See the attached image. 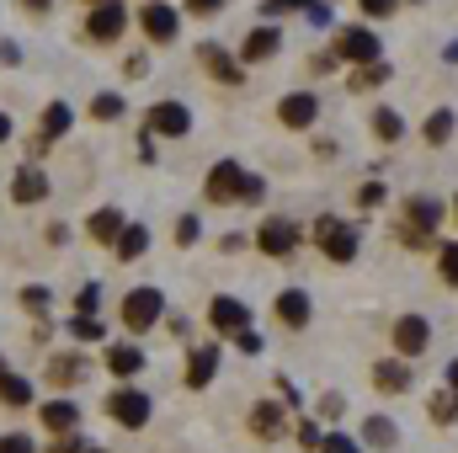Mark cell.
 <instances>
[{
	"label": "cell",
	"mask_w": 458,
	"mask_h": 453,
	"mask_svg": "<svg viewBox=\"0 0 458 453\" xmlns=\"http://www.w3.org/2000/svg\"><path fill=\"white\" fill-rule=\"evenodd\" d=\"M48 198V176L38 171V166H16V176H11V203H43Z\"/></svg>",
	"instance_id": "cell-15"
},
{
	"label": "cell",
	"mask_w": 458,
	"mask_h": 453,
	"mask_svg": "<svg viewBox=\"0 0 458 453\" xmlns=\"http://www.w3.org/2000/svg\"><path fill=\"white\" fill-rule=\"evenodd\" d=\"M107 373L113 379H139L144 373V352L133 341H107Z\"/></svg>",
	"instance_id": "cell-20"
},
{
	"label": "cell",
	"mask_w": 458,
	"mask_h": 453,
	"mask_svg": "<svg viewBox=\"0 0 458 453\" xmlns=\"http://www.w3.org/2000/svg\"><path fill=\"white\" fill-rule=\"evenodd\" d=\"M21 5H27V11H48L54 0H21Z\"/></svg>",
	"instance_id": "cell-54"
},
{
	"label": "cell",
	"mask_w": 458,
	"mask_h": 453,
	"mask_svg": "<svg viewBox=\"0 0 458 453\" xmlns=\"http://www.w3.org/2000/svg\"><path fill=\"white\" fill-rule=\"evenodd\" d=\"M86 373H91V363H86V352H54L48 357V384H59V389H75V384H86Z\"/></svg>",
	"instance_id": "cell-12"
},
{
	"label": "cell",
	"mask_w": 458,
	"mask_h": 453,
	"mask_svg": "<svg viewBox=\"0 0 458 453\" xmlns=\"http://www.w3.org/2000/svg\"><path fill=\"white\" fill-rule=\"evenodd\" d=\"M315 0H267V16H277V11H310Z\"/></svg>",
	"instance_id": "cell-44"
},
{
	"label": "cell",
	"mask_w": 458,
	"mask_h": 453,
	"mask_svg": "<svg viewBox=\"0 0 458 453\" xmlns=\"http://www.w3.org/2000/svg\"><path fill=\"white\" fill-rule=\"evenodd\" d=\"M144 251H149V229H144V225H128L123 235H117V245H113L117 261H139Z\"/></svg>",
	"instance_id": "cell-25"
},
{
	"label": "cell",
	"mask_w": 458,
	"mask_h": 453,
	"mask_svg": "<svg viewBox=\"0 0 458 453\" xmlns=\"http://www.w3.org/2000/svg\"><path fill=\"white\" fill-rule=\"evenodd\" d=\"M261 192H267V182H261L256 171H245V182H240V203H261Z\"/></svg>",
	"instance_id": "cell-39"
},
{
	"label": "cell",
	"mask_w": 458,
	"mask_h": 453,
	"mask_svg": "<svg viewBox=\"0 0 458 453\" xmlns=\"http://www.w3.org/2000/svg\"><path fill=\"white\" fill-rule=\"evenodd\" d=\"M123 27H128V11H123V0H107V5H97V11H91V21H86V38H91V43H117V38H123Z\"/></svg>",
	"instance_id": "cell-8"
},
{
	"label": "cell",
	"mask_w": 458,
	"mask_h": 453,
	"mask_svg": "<svg viewBox=\"0 0 458 453\" xmlns=\"http://www.w3.org/2000/svg\"><path fill=\"white\" fill-rule=\"evenodd\" d=\"M405 214H411V219H405L400 235H405L411 245H421V240L432 235V225L443 219V203H437V198H411V203H405Z\"/></svg>",
	"instance_id": "cell-10"
},
{
	"label": "cell",
	"mask_w": 458,
	"mask_h": 453,
	"mask_svg": "<svg viewBox=\"0 0 458 453\" xmlns=\"http://www.w3.org/2000/svg\"><path fill=\"white\" fill-rule=\"evenodd\" d=\"M373 384H378L384 395H405V389H411V368H405L400 357H389V363H373Z\"/></svg>",
	"instance_id": "cell-22"
},
{
	"label": "cell",
	"mask_w": 458,
	"mask_h": 453,
	"mask_svg": "<svg viewBox=\"0 0 458 453\" xmlns=\"http://www.w3.org/2000/svg\"><path fill=\"white\" fill-rule=\"evenodd\" d=\"M70 240V225H48V245H64Z\"/></svg>",
	"instance_id": "cell-53"
},
{
	"label": "cell",
	"mask_w": 458,
	"mask_h": 453,
	"mask_svg": "<svg viewBox=\"0 0 458 453\" xmlns=\"http://www.w3.org/2000/svg\"><path fill=\"white\" fill-rule=\"evenodd\" d=\"M91 117H97V123H117V117H123V97H117V91H102V97L91 102Z\"/></svg>",
	"instance_id": "cell-34"
},
{
	"label": "cell",
	"mask_w": 458,
	"mask_h": 453,
	"mask_svg": "<svg viewBox=\"0 0 458 453\" xmlns=\"http://www.w3.org/2000/svg\"><path fill=\"white\" fill-rule=\"evenodd\" d=\"M384 81H389L384 59H378V64H357V75H352V91H373V86H384Z\"/></svg>",
	"instance_id": "cell-33"
},
{
	"label": "cell",
	"mask_w": 458,
	"mask_h": 453,
	"mask_svg": "<svg viewBox=\"0 0 458 453\" xmlns=\"http://www.w3.org/2000/svg\"><path fill=\"white\" fill-rule=\"evenodd\" d=\"M256 245H261L267 256L288 261V256L299 251V225H293V219H283V214H272V219L261 225V235H256Z\"/></svg>",
	"instance_id": "cell-5"
},
{
	"label": "cell",
	"mask_w": 458,
	"mask_h": 453,
	"mask_svg": "<svg viewBox=\"0 0 458 453\" xmlns=\"http://www.w3.org/2000/svg\"><path fill=\"white\" fill-rule=\"evenodd\" d=\"M38 422H43L54 438L81 432V406H75V400H48V406H38Z\"/></svg>",
	"instance_id": "cell-16"
},
{
	"label": "cell",
	"mask_w": 458,
	"mask_h": 453,
	"mask_svg": "<svg viewBox=\"0 0 458 453\" xmlns=\"http://www.w3.org/2000/svg\"><path fill=\"white\" fill-rule=\"evenodd\" d=\"M234 341H240V352H261V337H256V331H240Z\"/></svg>",
	"instance_id": "cell-51"
},
{
	"label": "cell",
	"mask_w": 458,
	"mask_h": 453,
	"mask_svg": "<svg viewBox=\"0 0 458 453\" xmlns=\"http://www.w3.org/2000/svg\"><path fill=\"white\" fill-rule=\"evenodd\" d=\"M448 139H454V113L437 107V113L427 117V144H448Z\"/></svg>",
	"instance_id": "cell-32"
},
{
	"label": "cell",
	"mask_w": 458,
	"mask_h": 453,
	"mask_svg": "<svg viewBox=\"0 0 458 453\" xmlns=\"http://www.w3.org/2000/svg\"><path fill=\"white\" fill-rule=\"evenodd\" d=\"M342 395H320V416H342Z\"/></svg>",
	"instance_id": "cell-49"
},
{
	"label": "cell",
	"mask_w": 458,
	"mask_h": 453,
	"mask_svg": "<svg viewBox=\"0 0 458 453\" xmlns=\"http://www.w3.org/2000/svg\"><path fill=\"white\" fill-rule=\"evenodd\" d=\"M357 5H362V11H368V16H389V11H394V5H400V0H357Z\"/></svg>",
	"instance_id": "cell-45"
},
{
	"label": "cell",
	"mask_w": 458,
	"mask_h": 453,
	"mask_svg": "<svg viewBox=\"0 0 458 453\" xmlns=\"http://www.w3.org/2000/svg\"><path fill=\"white\" fill-rule=\"evenodd\" d=\"M16 299H21V310H27L32 321H48V304H54V294H48L43 283H27V288H21Z\"/></svg>",
	"instance_id": "cell-28"
},
{
	"label": "cell",
	"mask_w": 458,
	"mask_h": 453,
	"mask_svg": "<svg viewBox=\"0 0 458 453\" xmlns=\"http://www.w3.org/2000/svg\"><path fill=\"white\" fill-rule=\"evenodd\" d=\"M0 453H38V443L27 432H0Z\"/></svg>",
	"instance_id": "cell-38"
},
{
	"label": "cell",
	"mask_w": 458,
	"mask_h": 453,
	"mask_svg": "<svg viewBox=\"0 0 458 453\" xmlns=\"http://www.w3.org/2000/svg\"><path fill=\"white\" fill-rule=\"evenodd\" d=\"M198 240H203V219L198 214H182L176 219V245H198Z\"/></svg>",
	"instance_id": "cell-35"
},
{
	"label": "cell",
	"mask_w": 458,
	"mask_h": 453,
	"mask_svg": "<svg viewBox=\"0 0 458 453\" xmlns=\"http://www.w3.org/2000/svg\"><path fill=\"white\" fill-rule=\"evenodd\" d=\"M443 278H448V283H458V245H448V251H443Z\"/></svg>",
	"instance_id": "cell-46"
},
{
	"label": "cell",
	"mask_w": 458,
	"mask_h": 453,
	"mask_svg": "<svg viewBox=\"0 0 458 453\" xmlns=\"http://www.w3.org/2000/svg\"><path fill=\"white\" fill-rule=\"evenodd\" d=\"M38 128H43V144L64 139V133L75 128V107H70V102H48V107H43V123H38Z\"/></svg>",
	"instance_id": "cell-23"
},
{
	"label": "cell",
	"mask_w": 458,
	"mask_h": 453,
	"mask_svg": "<svg viewBox=\"0 0 458 453\" xmlns=\"http://www.w3.org/2000/svg\"><path fill=\"white\" fill-rule=\"evenodd\" d=\"M315 245H320L331 261H352V256H357V229L346 225V219H336V214H320V219H315Z\"/></svg>",
	"instance_id": "cell-3"
},
{
	"label": "cell",
	"mask_w": 458,
	"mask_h": 453,
	"mask_svg": "<svg viewBox=\"0 0 458 453\" xmlns=\"http://www.w3.org/2000/svg\"><path fill=\"white\" fill-rule=\"evenodd\" d=\"M219 5H225V0H187V11H192V16H214Z\"/></svg>",
	"instance_id": "cell-48"
},
{
	"label": "cell",
	"mask_w": 458,
	"mask_h": 453,
	"mask_svg": "<svg viewBox=\"0 0 458 453\" xmlns=\"http://www.w3.org/2000/svg\"><path fill=\"white\" fill-rule=\"evenodd\" d=\"M304 16H310V21H315V27H326V21H331V0H326V5H310V11H304Z\"/></svg>",
	"instance_id": "cell-50"
},
{
	"label": "cell",
	"mask_w": 458,
	"mask_h": 453,
	"mask_svg": "<svg viewBox=\"0 0 458 453\" xmlns=\"http://www.w3.org/2000/svg\"><path fill=\"white\" fill-rule=\"evenodd\" d=\"M139 27H144V38H149V43H176V11H171L165 0H144Z\"/></svg>",
	"instance_id": "cell-11"
},
{
	"label": "cell",
	"mask_w": 458,
	"mask_h": 453,
	"mask_svg": "<svg viewBox=\"0 0 458 453\" xmlns=\"http://www.w3.org/2000/svg\"><path fill=\"white\" fill-rule=\"evenodd\" d=\"M0 64H21V48L16 43H0Z\"/></svg>",
	"instance_id": "cell-52"
},
{
	"label": "cell",
	"mask_w": 458,
	"mask_h": 453,
	"mask_svg": "<svg viewBox=\"0 0 458 453\" xmlns=\"http://www.w3.org/2000/svg\"><path fill=\"white\" fill-rule=\"evenodd\" d=\"M378 54H384V43L368 27H346L336 43V59H352V64H378Z\"/></svg>",
	"instance_id": "cell-9"
},
{
	"label": "cell",
	"mask_w": 458,
	"mask_h": 453,
	"mask_svg": "<svg viewBox=\"0 0 458 453\" xmlns=\"http://www.w3.org/2000/svg\"><path fill=\"white\" fill-rule=\"evenodd\" d=\"M320 453H357V443H352L346 432H326V443H320Z\"/></svg>",
	"instance_id": "cell-43"
},
{
	"label": "cell",
	"mask_w": 458,
	"mask_h": 453,
	"mask_svg": "<svg viewBox=\"0 0 458 453\" xmlns=\"http://www.w3.org/2000/svg\"><path fill=\"white\" fill-rule=\"evenodd\" d=\"M97 304H102V288H97V283H86V288H81V299H75V315H97Z\"/></svg>",
	"instance_id": "cell-40"
},
{
	"label": "cell",
	"mask_w": 458,
	"mask_h": 453,
	"mask_svg": "<svg viewBox=\"0 0 458 453\" xmlns=\"http://www.w3.org/2000/svg\"><path fill=\"white\" fill-rule=\"evenodd\" d=\"M378 203H384V187L378 182H362L357 187V209H378Z\"/></svg>",
	"instance_id": "cell-41"
},
{
	"label": "cell",
	"mask_w": 458,
	"mask_h": 453,
	"mask_svg": "<svg viewBox=\"0 0 458 453\" xmlns=\"http://www.w3.org/2000/svg\"><path fill=\"white\" fill-rule=\"evenodd\" d=\"M48 453H97V443L81 438V432H64V438H54V449Z\"/></svg>",
	"instance_id": "cell-37"
},
{
	"label": "cell",
	"mask_w": 458,
	"mask_h": 453,
	"mask_svg": "<svg viewBox=\"0 0 458 453\" xmlns=\"http://www.w3.org/2000/svg\"><path fill=\"white\" fill-rule=\"evenodd\" d=\"M320 443H326V432H320L315 422H299V449H315V453H320Z\"/></svg>",
	"instance_id": "cell-42"
},
{
	"label": "cell",
	"mask_w": 458,
	"mask_h": 453,
	"mask_svg": "<svg viewBox=\"0 0 458 453\" xmlns=\"http://www.w3.org/2000/svg\"><path fill=\"white\" fill-rule=\"evenodd\" d=\"M123 229H128V214H123V209H97V214H91V240H97V245H117Z\"/></svg>",
	"instance_id": "cell-24"
},
{
	"label": "cell",
	"mask_w": 458,
	"mask_h": 453,
	"mask_svg": "<svg viewBox=\"0 0 458 453\" xmlns=\"http://www.w3.org/2000/svg\"><path fill=\"white\" fill-rule=\"evenodd\" d=\"M208 326H214V331H225V337L250 331V304H245V299H234V294H219V299L208 304Z\"/></svg>",
	"instance_id": "cell-7"
},
{
	"label": "cell",
	"mask_w": 458,
	"mask_h": 453,
	"mask_svg": "<svg viewBox=\"0 0 458 453\" xmlns=\"http://www.w3.org/2000/svg\"><path fill=\"white\" fill-rule=\"evenodd\" d=\"M0 406H32V384L21 379V373H0Z\"/></svg>",
	"instance_id": "cell-27"
},
{
	"label": "cell",
	"mask_w": 458,
	"mask_h": 453,
	"mask_svg": "<svg viewBox=\"0 0 458 453\" xmlns=\"http://www.w3.org/2000/svg\"><path fill=\"white\" fill-rule=\"evenodd\" d=\"M219 251H225V256H234V251H245V235H240V229H229L225 240H219Z\"/></svg>",
	"instance_id": "cell-47"
},
{
	"label": "cell",
	"mask_w": 458,
	"mask_h": 453,
	"mask_svg": "<svg viewBox=\"0 0 458 453\" xmlns=\"http://www.w3.org/2000/svg\"><path fill=\"white\" fill-rule=\"evenodd\" d=\"M5 139H11V117L0 113V144H5Z\"/></svg>",
	"instance_id": "cell-55"
},
{
	"label": "cell",
	"mask_w": 458,
	"mask_h": 453,
	"mask_svg": "<svg viewBox=\"0 0 458 453\" xmlns=\"http://www.w3.org/2000/svg\"><path fill=\"white\" fill-rule=\"evenodd\" d=\"M443 59H448V64H454V59H458V43H448V54H443Z\"/></svg>",
	"instance_id": "cell-57"
},
{
	"label": "cell",
	"mask_w": 458,
	"mask_h": 453,
	"mask_svg": "<svg viewBox=\"0 0 458 453\" xmlns=\"http://www.w3.org/2000/svg\"><path fill=\"white\" fill-rule=\"evenodd\" d=\"M362 438H368L373 449H394V443H400V438H394V422H389V416H368Z\"/></svg>",
	"instance_id": "cell-29"
},
{
	"label": "cell",
	"mask_w": 458,
	"mask_h": 453,
	"mask_svg": "<svg viewBox=\"0 0 458 453\" xmlns=\"http://www.w3.org/2000/svg\"><path fill=\"white\" fill-rule=\"evenodd\" d=\"M160 315H165V294L160 288H128L123 294V326L133 331V337H144V331H155L160 326Z\"/></svg>",
	"instance_id": "cell-1"
},
{
	"label": "cell",
	"mask_w": 458,
	"mask_h": 453,
	"mask_svg": "<svg viewBox=\"0 0 458 453\" xmlns=\"http://www.w3.org/2000/svg\"><path fill=\"white\" fill-rule=\"evenodd\" d=\"M427 341H432V326H427V315H405V321L394 326V346H400L405 357H421V352H427Z\"/></svg>",
	"instance_id": "cell-19"
},
{
	"label": "cell",
	"mask_w": 458,
	"mask_h": 453,
	"mask_svg": "<svg viewBox=\"0 0 458 453\" xmlns=\"http://www.w3.org/2000/svg\"><path fill=\"white\" fill-rule=\"evenodd\" d=\"M277 117H283V128H315V117H320V97H315V91H293V97L277 102Z\"/></svg>",
	"instance_id": "cell-14"
},
{
	"label": "cell",
	"mask_w": 458,
	"mask_h": 453,
	"mask_svg": "<svg viewBox=\"0 0 458 453\" xmlns=\"http://www.w3.org/2000/svg\"><path fill=\"white\" fill-rule=\"evenodd\" d=\"M198 59H203V64L214 70V81H225V86H240V81H245L240 59H229V54L219 48V43H203V48H198Z\"/></svg>",
	"instance_id": "cell-21"
},
{
	"label": "cell",
	"mask_w": 458,
	"mask_h": 453,
	"mask_svg": "<svg viewBox=\"0 0 458 453\" xmlns=\"http://www.w3.org/2000/svg\"><path fill=\"white\" fill-rule=\"evenodd\" d=\"M107 416H113L117 427L139 432V427H149V416H155V400H149L139 384H117L113 395H107Z\"/></svg>",
	"instance_id": "cell-2"
},
{
	"label": "cell",
	"mask_w": 458,
	"mask_h": 453,
	"mask_svg": "<svg viewBox=\"0 0 458 453\" xmlns=\"http://www.w3.org/2000/svg\"><path fill=\"white\" fill-rule=\"evenodd\" d=\"M373 133H378L384 144H394V139L405 133V123H400V113H394V107H378V113H373Z\"/></svg>",
	"instance_id": "cell-30"
},
{
	"label": "cell",
	"mask_w": 458,
	"mask_h": 453,
	"mask_svg": "<svg viewBox=\"0 0 458 453\" xmlns=\"http://www.w3.org/2000/svg\"><path fill=\"white\" fill-rule=\"evenodd\" d=\"M293 422H288V411H283V400H261L256 411H250V432L261 438V443H277L283 432H288Z\"/></svg>",
	"instance_id": "cell-13"
},
{
	"label": "cell",
	"mask_w": 458,
	"mask_h": 453,
	"mask_svg": "<svg viewBox=\"0 0 458 453\" xmlns=\"http://www.w3.org/2000/svg\"><path fill=\"white\" fill-rule=\"evenodd\" d=\"M144 128L160 139H182V133H192V113H187V102H155L144 113Z\"/></svg>",
	"instance_id": "cell-4"
},
{
	"label": "cell",
	"mask_w": 458,
	"mask_h": 453,
	"mask_svg": "<svg viewBox=\"0 0 458 453\" xmlns=\"http://www.w3.org/2000/svg\"><path fill=\"white\" fill-rule=\"evenodd\" d=\"M214 373H219V346H214V341H203V346L187 357V389H208V384H214Z\"/></svg>",
	"instance_id": "cell-18"
},
{
	"label": "cell",
	"mask_w": 458,
	"mask_h": 453,
	"mask_svg": "<svg viewBox=\"0 0 458 453\" xmlns=\"http://www.w3.org/2000/svg\"><path fill=\"white\" fill-rule=\"evenodd\" d=\"M277 43H283V38H277V27H256V32L240 43V59H272V54H277Z\"/></svg>",
	"instance_id": "cell-26"
},
{
	"label": "cell",
	"mask_w": 458,
	"mask_h": 453,
	"mask_svg": "<svg viewBox=\"0 0 458 453\" xmlns=\"http://www.w3.org/2000/svg\"><path fill=\"white\" fill-rule=\"evenodd\" d=\"M310 315H315V310H310V294H304V288H283V294H277V321H283L288 331H304Z\"/></svg>",
	"instance_id": "cell-17"
},
{
	"label": "cell",
	"mask_w": 458,
	"mask_h": 453,
	"mask_svg": "<svg viewBox=\"0 0 458 453\" xmlns=\"http://www.w3.org/2000/svg\"><path fill=\"white\" fill-rule=\"evenodd\" d=\"M448 389H458V363H448Z\"/></svg>",
	"instance_id": "cell-56"
},
{
	"label": "cell",
	"mask_w": 458,
	"mask_h": 453,
	"mask_svg": "<svg viewBox=\"0 0 458 453\" xmlns=\"http://www.w3.org/2000/svg\"><path fill=\"white\" fill-rule=\"evenodd\" d=\"M64 331H70V341H102V337H107L97 315H70V326H64Z\"/></svg>",
	"instance_id": "cell-31"
},
{
	"label": "cell",
	"mask_w": 458,
	"mask_h": 453,
	"mask_svg": "<svg viewBox=\"0 0 458 453\" xmlns=\"http://www.w3.org/2000/svg\"><path fill=\"white\" fill-rule=\"evenodd\" d=\"M432 416L448 427V422H458V389H443L437 400H432Z\"/></svg>",
	"instance_id": "cell-36"
},
{
	"label": "cell",
	"mask_w": 458,
	"mask_h": 453,
	"mask_svg": "<svg viewBox=\"0 0 458 453\" xmlns=\"http://www.w3.org/2000/svg\"><path fill=\"white\" fill-rule=\"evenodd\" d=\"M454 214H458V203H454Z\"/></svg>",
	"instance_id": "cell-59"
},
{
	"label": "cell",
	"mask_w": 458,
	"mask_h": 453,
	"mask_svg": "<svg viewBox=\"0 0 458 453\" xmlns=\"http://www.w3.org/2000/svg\"><path fill=\"white\" fill-rule=\"evenodd\" d=\"M0 373H5V357H0Z\"/></svg>",
	"instance_id": "cell-58"
},
{
	"label": "cell",
	"mask_w": 458,
	"mask_h": 453,
	"mask_svg": "<svg viewBox=\"0 0 458 453\" xmlns=\"http://www.w3.org/2000/svg\"><path fill=\"white\" fill-rule=\"evenodd\" d=\"M240 182H245V166L240 160H219L203 182V198L208 203H240Z\"/></svg>",
	"instance_id": "cell-6"
}]
</instances>
